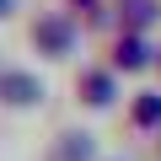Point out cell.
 Masks as SVG:
<instances>
[{
  "label": "cell",
  "mask_w": 161,
  "mask_h": 161,
  "mask_svg": "<svg viewBox=\"0 0 161 161\" xmlns=\"http://www.w3.org/2000/svg\"><path fill=\"white\" fill-rule=\"evenodd\" d=\"M0 92H6V102H32V97H38V80L11 70V75H0Z\"/></svg>",
  "instance_id": "6da1fadb"
},
{
  "label": "cell",
  "mask_w": 161,
  "mask_h": 161,
  "mask_svg": "<svg viewBox=\"0 0 161 161\" xmlns=\"http://www.w3.org/2000/svg\"><path fill=\"white\" fill-rule=\"evenodd\" d=\"M54 161H92V140H86V134H70V140L54 150Z\"/></svg>",
  "instance_id": "7a4b0ae2"
},
{
  "label": "cell",
  "mask_w": 161,
  "mask_h": 161,
  "mask_svg": "<svg viewBox=\"0 0 161 161\" xmlns=\"http://www.w3.org/2000/svg\"><path fill=\"white\" fill-rule=\"evenodd\" d=\"M38 38H43V48H70V27L64 22H43Z\"/></svg>",
  "instance_id": "3957f363"
},
{
  "label": "cell",
  "mask_w": 161,
  "mask_h": 161,
  "mask_svg": "<svg viewBox=\"0 0 161 161\" xmlns=\"http://www.w3.org/2000/svg\"><path fill=\"white\" fill-rule=\"evenodd\" d=\"M86 92H92V102H108L113 97V80L108 75H86Z\"/></svg>",
  "instance_id": "277c9868"
}]
</instances>
